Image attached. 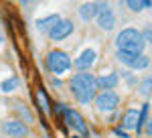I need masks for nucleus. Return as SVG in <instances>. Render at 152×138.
Wrapping results in <instances>:
<instances>
[{
    "mask_svg": "<svg viewBox=\"0 0 152 138\" xmlns=\"http://www.w3.org/2000/svg\"><path fill=\"white\" fill-rule=\"evenodd\" d=\"M118 102H120V98H118L116 92H102L97 98H95V106H97V110H102V112H112V110H116L118 108Z\"/></svg>",
    "mask_w": 152,
    "mask_h": 138,
    "instance_id": "obj_4",
    "label": "nucleus"
},
{
    "mask_svg": "<svg viewBox=\"0 0 152 138\" xmlns=\"http://www.w3.org/2000/svg\"><path fill=\"white\" fill-rule=\"evenodd\" d=\"M51 83H53V85H57V87H59V85H61V79H57V77H55V79L51 81Z\"/></svg>",
    "mask_w": 152,
    "mask_h": 138,
    "instance_id": "obj_24",
    "label": "nucleus"
},
{
    "mask_svg": "<svg viewBox=\"0 0 152 138\" xmlns=\"http://www.w3.org/2000/svg\"><path fill=\"white\" fill-rule=\"evenodd\" d=\"M47 65L53 73H65L71 69V59L65 51H49L47 55Z\"/></svg>",
    "mask_w": 152,
    "mask_h": 138,
    "instance_id": "obj_3",
    "label": "nucleus"
},
{
    "mask_svg": "<svg viewBox=\"0 0 152 138\" xmlns=\"http://www.w3.org/2000/svg\"><path fill=\"white\" fill-rule=\"evenodd\" d=\"M71 138H81V136H71Z\"/></svg>",
    "mask_w": 152,
    "mask_h": 138,
    "instance_id": "obj_26",
    "label": "nucleus"
},
{
    "mask_svg": "<svg viewBox=\"0 0 152 138\" xmlns=\"http://www.w3.org/2000/svg\"><path fill=\"white\" fill-rule=\"evenodd\" d=\"M116 57H118V61H120V63H124V65H128V67H130V65L134 63L136 55H132V53H126V51H118ZM138 57H140V55H138Z\"/></svg>",
    "mask_w": 152,
    "mask_h": 138,
    "instance_id": "obj_16",
    "label": "nucleus"
},
{
    "mask_svg": "<svg viewBox=\"0 0 152 138\" xmlns=\"http://www.w3.org/2000/svg\"><path fill=\"white\" fill-rule=\"evenodd\" d=\"M95 90H97V83H95V77L91 73H77V75H73L71 92L75 93V98H77L79 104L91 102L95 98Z\"/></svg>",
    "mask_w": 152,
    "mask_h": 138,
    "instance_id": "obj_1",
    "label": "nucleus"
},
{
    "mask_svg": "<svg viewBox=\"0 0 152 138\" xmlns=\"http://www.w3.org/2000/svg\"><path fill=\"white\" fill-rule=\"evenodd\" d=\"M99 6H102V2H85L79 6V16H81L83 21L87 23V21H91L97 16V12H99Z\"/></svg>",
    "mask_w": 152,
    "mask_h": 138,
    "instance_id": "obj_10",
    "label": "nucleus"
},
{
    "mask_svg": "<svg viewBox=\"0 0 152 138\" xmlns=\"http://www.w3.org/2000/svg\"><path fill=\"white\" fill-rule=\"evenodd\" d=\"M71 33H73V23L67 21V18H61V21L49 31V37H51L53 41H63V39H67Z\"/></svg>",
    "mask_w": 152,
    "mask_h": 138,
    "instance_id": "obj_7",
    "label": "nucleus"
},
{
    "mask_svg": "<svg viewBox=\"0 0 152 138\" xmlns=\"http://www.w3.org/2000/svg\"><path fill=\"white\" fill-rule=\"evenodd\" d=\"M0 45H2V34H0Z\"/></svg>",
    "mask_w": 152,
    "mask_h": 138,
    "instance_id": "obj_25",
    "label": "nucleus"
},
{
    "mask_svg": "<svg viewBox=\"0 0 152 138\" xmlns=\"http://www.w3.org/2000/svg\"><path fill=\"white\" fill-rule=\"evenodd\" d=\"M148 65H150V59L146 57V55H140V57L134 59V63H132L130 67H132V69H138V71H140V69H146Z\"/></svg>",
    "mask_w": 152,
    "mask_h": 138,
    "instance_id": "obj_17",
    "label": "nucleus"
},
{
    "mask_svg": "<svg viewBox=\"0 0 152 138\" xmlns=\"http://www.w3.org/2000/svg\"><path fill=\"white\" fill-rule=\"evenodd\" d=\"M97 24H99V29L102 31H112L114 29V24H116V14H114V10L105 4V2H102V6H99V12H97Z\"/></svg>",
    "mask_w": 152,
    "mask_h": 138,
    "instance_id": "obj_5",
    "label": "nucleus"
},
{
    "mask_svg": "<svg viewBox=\"0 0 152 138\" xmlns=\"http://www.w3.org/2000/svg\"><path fill=\"white\" fill-rule=\"evenodd\" d=\"M116 134H118L120 138H128V132H124L122 128H116Z\"/></svg>",
    "mask_w": 152,
    "mask_h": 138,
    "instance_id": "obj_22",
    "label": "nucleus"
},
{
    "mask_svg": "<svg viewBox=\"0 0 152 138\" xmlns=\"http://www.w3.org/2000/svg\"><path fill=\"white\" fill-rule=\"evenodd\" d=\"M95 59H97V53H95L94 49H85L79 57L75 59V69H79L83 73V69H87V67H91L95 63Z\"/></svg>",
    "mask_w": 152,
    "mask_h": 138,
    "instance_id": "obj_9",
    "label": "nucleus"
},
{
    "mask_svg": "<svg viewBox=\"0 0 152 138\" xmlns=\"http://www.w3.org/2000/svg\"><path fill=\"white\" fill-rule=\"evenodd\" d=\"M150 92H152V75H148V77L140 83V93L142 95H148Z\"/></svg>",
    "mask_w": 152,
    "mask_h": 138,
    "instance_id": "obj_18",
    "label": "nucleus"
},
{
    "mask_svg": "<svg viewBox=\"0 0 152 138\" xmlns=\"http://www.w3.org/2000/svg\"><path fill=\"white\" fill-rule=\"evenodd\" d=\"M65 110H67V108H65L63 104H55V112H57V114H65Z\"/></svg>",
    "mask_w": 152,
    "mask_h": 138,
    "instance_id": "obj_21",
    "label": "nucleus"
},
{
    "mask_svg": "<svg viewBox=\"0 0 152 138\" xmlns=\"http://www.w3.org/2000/svg\"><path fill=\"white\" fill-rule=\"evenodd\" d=\"M59 21H61L59 14H49V16H45V18H39V21H37V29H39L41 33H49Z\"/></svg>",
    "mask_w": 152,
    "mask_h": 138,
    "instance_id": "obj_13",
    "label": "nucleus"
},
{
    "mask_svg": "<svg viewBox=\"0 0 152 138\" xmlns=\"http://www.w3.org/2000/svg\"><path fill=\"white\" fill-rule=\"evenodd\" d=\"M65 120H67V124H69L75 132H77V136L85 138L87 136V126H85V122H83V118L79 112H75V110H65Z\"/></svg>",
    "mask_w": 152,
    "mask_h": 138,
    "instance_id": "obj_6",
    "label": "nucleus"
},
{
    "mask_svg": "<svg viewBox=\"0 0 152 138\" xmlns=\"http://www.w3.org/2000/svg\"><path fill=\"white\" fill-rule=\"evenodd\" d=\"M126 6H128L130 10H134V12H140V10H144V8H150L152 2L150 0H142V2H138V0H128Z\"/></svg>",
    "mask_w": 152,
    "mask_h": 138,
    "instance_id": "obj_14",
    "label": "nucleus"
},
{
    "mask_svg": "<svg viewBox=\"0 0 152 138\" xmlns=\"http://www.w3.org/2000/svg\"><path fill=\"white\" fill-rule=\"evenodd\" d=\"M16 85H18V81L12 77V79H6L4 83H2V85H0V87H2V92L8 93V92H12V90H16Z\"/></svg>",
    "mask_w": 152,
    "mask_h": 138,
    "instance_id": "obj_19",
    "label": "nucleus"
},
{
    "mask_svg": "<svg viewBox=\"0 0 152 138\" xmlns=\"http://www.w3.org/2000/svg\"><path fill=\"white\" fill-rule=\"evenodd\" d=\"M142 39L144 41H148L152 45V29H144V33H142Z\"/></svg>",
    "mask_w": 152,
    "mask_h": 138,
    "instance_id": "obj_20",
    "label": "nucleus"
},
{
    "mask_svg": "<svg viewBox=\"0 0 152 138\" xmlns=\"http://www.w3.org/2000/svg\"><path fill=\"white\" fill-rule=\"evenodd\" d=\"M146 134H150V136H152V118L146 122Z\"/></svg>",
    "mask_w": 152,
    "mask_h": 138,
    "instance_id": "obj_23",
    "label": "nucleus"
},
{
    "mask_svg": "<svg viewBox=\"0 0 152 138\" xmlns=\"http://www.w3.org/2000/svg\"><path fill=\"white\" fill-rule=\"evenodd\" d=\"M116 47L118 51H126V53H132V55H142L144 51V39H142V33L136 31V29H122L116 37Z\"/></svg>",
    "mask_w": 152,
    "mask_h": 138,
    "instance_id": "obj_2",
    "label": "nucleus"
},
{
    "mask_svg": "<svg viewBox=\"0 0 152 138\" xmlns=\"http://www.w3.org/2000/svg\"><path fill=\"white\" fill-rule=\"evenodd\" d=\"M2 130H4L6 136H10V138H24L28 134L26 126H24L23 122H18V120H6L2 124Z\"/></svg>",
    "mask_w": 152,
    "mask_h": 138,
    "instance_id": "obj_8",
    "label": "nucleus"
},
{
    "mask_svg": "<svg viewBox=\"0 0 152 138\" xmlns=\"http://www.w3.org/2000/svg\"><path fill=\"white\" fill-rule=\"evenodd\" d=\"M122 130H138V110H128L122 116Z\"/></svg>",
    "mask_w": 152,
    "mask_h": 138,
    "instance_id": "obj_12",
    "label": "nucleus"
},
{
    "mask_svg": "<svg viewBox=\"0 0 152 138\" xmlns=\"http://www.w3.org/2000/svg\"><path fill=\"white\" fill-rule=\"evenodd\" d=\"M95 83H97V87H102L104 92H110L112 87H116V85H118V73H116V71H110V73L102 75V77H97Z\"/></svg>",
    "mask_w": 152,
    "mask_h": 138,
    "instance_id": "obj_11",
    "label": "nucleus"
},
{
    "mask_svg": "<svg viewBox=\"0 0 152 138\" xmlns=\"http://www.w3.org/2000/svg\"><path fill=\"white\" fill-rule=\"evenodd\" d=\"M37 98H39V104H41L43 112L49 116L51 114V108H49V98H47V93H45V90H37Z\"/></svg>",
    "mask_w": 152,
    "mask_h": 138,
    "instance_id": "obj_15",
    "label": "nucleus"
}]
</instances>
